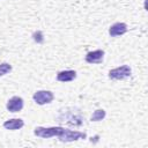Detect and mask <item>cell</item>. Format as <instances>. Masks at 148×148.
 <instances>
[{
    "mask_svg": "<svg viewBox=\"0 0 148 148\" xmlns=\"http://www.w3.org/2000/svg\"><path fill=\"white\" fill-rule=\"evenodd\" d=\"M126 32H127V25H126V23H123V22L113 23L109 28V35L111 37H119Z\"/></svg>",
    "mask_w": 148,
    "mask_h": 148,
    "instance_id": "cell-5",
    "label": "cell"
},
{
    "mask_svg": "<svg viewBox=\"0 0 148 148\" xmlns=\"http://www.w3.org/2000/svg\"><path fill=\"white\" fill-rule=\"evenodd\" d=\"M32 98H34V101H35L37 104L44 105V104L51 103V102L53 101V98H54V95H53V92L50 91V90H38V91H36V92L34 94Z\"/></svg>",
    "mask_w": 148,
    "mask_h": 148,
    "instance_id": "cell-3",
    "label": "cell"
},
{
    "mask_svg": "<svg viewBox=\"0 0 148 148\" xmlns=\"http://www.w3.org/2000/svg\"><path fill=\"white\" fill-rule=\"evenodd\" d=\"M12 71V65L8 62H2L0 64V76H3L6 74H8Z\"/></svg>",
    "mask_w": 148,
    "mask_h": 148,
    "instance_id": "cell-10",
    "label": "cell"
},
{
    "mask_svg": "<svg viewBox=\"0 0 148 148\" xmlns=\"http://www.w3.org/2000/svg\"><path fill=\"white\" fill-rule=\"evenodd\" d=\"M104 117H105V111H104L103 109H98V110H96V111L92 113V116H91V121H99V120L104 119Z\"/></svg>",
    "mask_w": 148,
    "mask_h": 148,
    "instance_id": "cell-9",
    "label": "cell"
},
{
    "mask_svg": "<svg viewBox=\"0 0 148 148\" xmlns=\"http://www.w3.org/2000/svg\"><path fill=\"white\" fill-rule=\"evenodd\" d=\"M76 77V72L73 69L61 71L57 74V80L60 82H71Z\"/></svg>",
    "mask_w": 148,
    "mask_h": 148,
    "instance_id": "cell-7",
    "label": "cell"
},
{
    "mask_svg": "<svg viewBox=\"0 0 148 148\" xmlns=\"http://www.w3.org/2000/svg\"><path fill=\"white\" fill-rule=\"evenodd\" d=\"M24 126V121L20 118H14V119H9V120H6L3 123V127L6 130H9V131H16V130H20Z\"/></svg>",
    "mask_w": 148,
    "mask_h": 148,
    "instance_id": "cell-8",
    "label": "cell"
},
{
    "mask_svg": "<svg viewBox=\"0 0 148 148\" xmlns=\"http://www.w3.org/2000/svg\"><path fill=\"white\" fill-rule=\"evenodd\" d=\"M32 38H34V40L37 42V43H43V42H44V37H43V32H42V31H36V32H34Z\"/></svg>",
    "mask_w": 148,
    "mask_h": 148,
    "instance_id": "cell-11",
    "label": "cell"
},
{
    "mask_svg": "<svg viewBox=\"0 0 148 148\" xmlns=\"http://www.w3.org/2000/svg\"><path fill=\"white\" fill-rule=\"evenodd\" d=\"M104 58V51L103 50H95V51H90L86 54V61L88 64H101L103 61Z\"/></svg>",
    "mask_w": 148,
    "mask_h": 148,
    "instance_id": "cell-6",
    "label": "cell"
},
{
    "mask_svg": "<svg viewBox=\"0 0 148 148\" xmlns=\"http://www.w3.org/2000/svg\"><path fill=\"white\" fill-rule=\"evenodd\" d=\"M66 131H67V128L59 127V126H56V127H42V126H38V127H35L34 134L36 136H39V138H43V139H50L52 136H58L59 140L64 142V138H65Z\"/></svg>",
    "mask_w": 148,
    "mask_h": 148,
    "instance_id": "cell-1",
    "label": "cell"
},
{
    "mask_svg": "<svg viewBox=\"0 0 148 148\" xmlns=\"http://www.w3.org/2000/svg\"><path fill=\"white\" fill-rule=\"evenodd\" d=\"M132 69L128 65H123L117 68H113L109 72V77L111 80H124L131 76Z\"/></svg>",
    "mask_w": 148,
    "mask_h": 148,
    "instance_id": "cell-2",
    "label": "cell"
},
{
    "mask_svg": "<svg viewBox=\"0 0 148 148\" xmlns=\"http://www.w3.org/2000/svg\"><path fill=\"white\" fill-rule=\"evenodd\" d=\"M23 105H24L23 99L18 96H14V97L8 99V102L6 104V108L9 112H18L23 109Z\"/></svg>",
    "mask_w": 148,
    "mask_h": 148,
    "instance_id": "cell-4",
    "label": "cell"
}]
</instances>
